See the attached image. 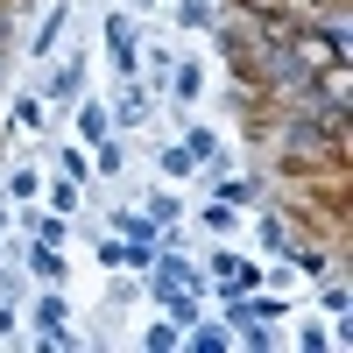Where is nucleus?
<instances>
[{
    "label": "nucleus",
    "instance_id": "nucleus-8",
    "mask_svg": "<svg viewBox=\"0 0 353 353\" xmlns=\"http://www.w3.org/2000/svg\"><path fill=\"white\" fill-rule=\"evenodd\" d=\"M198 219H205V226H212V233H226V226H233V198H226V205H205V212H198Z\"/></svg>",
    "mask_w": 353,
    "mask_h": 353
},
{
    "label": "nucleus",
    "instance_id": "nucleus-4",
    "mask_svg": "<svg viewBox=\"0 0 353 353\" xmlns=\"http://www.w3.org/2000/svg\"><path fill=\"white\" fill-rule=\"evenodd\" d=\"M28 269H36L43 283H57V276H64V261H57V248H50V241H36V248H28Z\"/></svg>",
    "mask_w": 353,
    "mask_h": 353
},
{
    "label": "nucleus",
    "instance_id": "nucleus-7",
    "mask_svg": "<svg viewBox=\"0 0 353 353\" xmlns=\"http://www.w3.org/2000/svg\"><path fill=\"white\" fill-rule=\"evenodd\" d=\"M78 134H85V141H106V113L85 106V113H78Z\"/></svg>",
    "mask_w": 353,
    "mask_h": 353
},
{
    "label": "nucleus",
    "instance_id": "nucleus-2",
    "mask_svg": "<svg viewBox=\"0 0 353 353\" xmlns=\"http://www.w3.org/2000/svg\"><path fill=\"white\" fill-rule=\"evenodd\" d=\"M212 269H219V283H226V290H254V276H261V269H248L241 254H219Z\"/></svg>",
    "mask_w": 353,
    "mask_h": 353
},
{
    "label": "nucleus",
    "instance_id": "nucleus-5",
    "mask_svg": "<svg viewBox=\"0 0 353 353\" xmlns=\"http://www.w3.org/2000/svg\"><path fill=\"white\" fill-rule=\"evenodd\" d=\"M57 36H64V8H57V14L36 28V43H28V50H36V57H50V50H57Z\"/></svg>",
    "mask_w": 353,
    "mask_h": 353
},
{
    "label": "nucleus",
    "instance_id": "nucleus-3",
    "mask_svg": "<svg viewBox=\"0 0 353 353\" xmlns=\"http://www.w3.org/2000/svg\"><path fill=\"white\" fill-rule=\"evenodd\" d=\"M113 64L134 71V21H128V14H113Z\"/></svg>",
    "mask_w": 353,
    "mask_h": 353
},
{
    "label": "nucleus",
    "instance_id": "nucleus-9",
    "mask_svg": "<svg viewBox=\"0 0 353 353\" xmlns=\"http://www.w3.org/2000/svg\"><path fill=\"white\" fill-rule=\"evenodd\" d=\"M212 21V8H205V0H184V28H205Z\"/></svg>",
    "mask_w": 353,
    "mask_h": 353
},
{
    "label": "nucleus",
    "instance_id": "nucleus-1",
    "mask_svg": "<svg viewBox=\"0 0 353 353\" xmlns=\"http://www.w3.org/2000/svg\"><path fill=\"white\" fill-rule=\"evenodd\" d=\"M36 332H43L50 346H64V297H43V304H36Z\"/></svg>",
    "mask_w": 353,
    "mask_h": 353
},
{
    "label": "nucleus",
    "instance_id": "nucleus-6",
    "mask_svg": "<svg viewBox=\"0 0 353 353\" xmlns=\"http://www.w3.org/2000/svg\"><path fill=\"white\" fill-rule=\"evenodd\" d=\"M163 170H170V176H191V170H198V156H191V141H176V149H163Z\"/></svg>",
    "mask_w": 353,
    "mask_h": 353
}]
</instances>
